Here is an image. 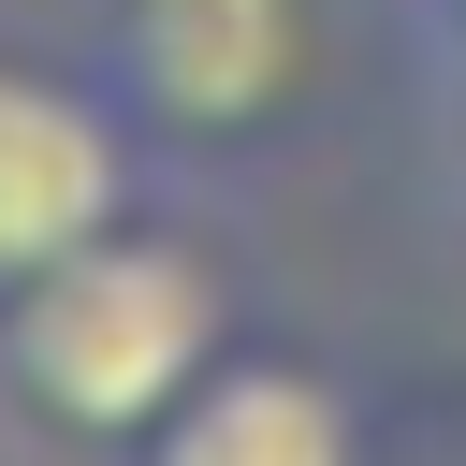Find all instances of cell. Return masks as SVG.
<instances>
[{"instance_id": "1", "label": "cell", "mask_w": 466, "mask_h": 466, "mask_svg": "<svg viewBox=\"0 0 466 466\" xmlns=\"http://www.w3.org/2000/svg\"><path fill=\"white\" fill-rule=\"evenodd\" d=\"M233 350V277L175 204L102 218L87 248H58L44 277L0 291V408L44 451H131L204 364Z\"/></svg>"}, {"instance_id": "2", "label": "cell", "mask_w": 466, "mask_h": 466, "mask_svg": "<svg viewBox=\"0 0 466 466\" xmlns=\"http://www.w3.org/2000/svg\"><path fill=\"white\" fill-rule=\"evenodd\" d=\"M320 29H335L320 0H102L87 15V87L189 189V175H248L262 146L306 131Z\"/></svg>"}, {"instance_id": "3", "label": "cell", "mask_w": 466, "mask_h": 466, "mask_svg": "<svg viewBox=\"0 0 466 466\" xmlns=\"http://www.w3.org/2000/svg\"><path fill=\"white\" fill-rule=\"evenodd\" d=\"M160 189V160L131 146V116L87 87V58H15L0 44V291L44 277L58 248H87L102 218H131Z\"/></svg>"}, {"instance_id": "4", "label": "cell", "mask_w": 466, "mask_h": 466, "mask_svg": "<svg viewBox=\"0 0 466 466\" xmlns=\"http://www.w3.org/2000/svg\"><path fill=\"white\" fill-rule=\"evenodd\" d=\"M116 466H364V393L320 350H218Z\"/></svg>"}, {"instance_id": "5", "label": "cell", "mask_w": 466, "mask_h": 466, "mask_svg": "<svg viewBox=\"0 0 466 466\" xmlns=\"http://www.w3.org/2000/svg\"><path fill=\"white\" fill-rule=\"evenodd\" d=\"M393 29H408V58H422V73H451V58H466V0H393Z\"/></svg>"}, {"instance_id": "6", "label": "cell", "mask_w": 466, "mask_h": 466, "mask_svg": "<svg viewBox=\"0 0 466 466\" xmlns=\"http://www.w3.org/2000/svg\"><path fill=\"white\" fill-rule=\"evenodd\" d=\"M422 87H437V160H451V189H466V58H451V73H422Z\"/></svg>"}]
</instances>
